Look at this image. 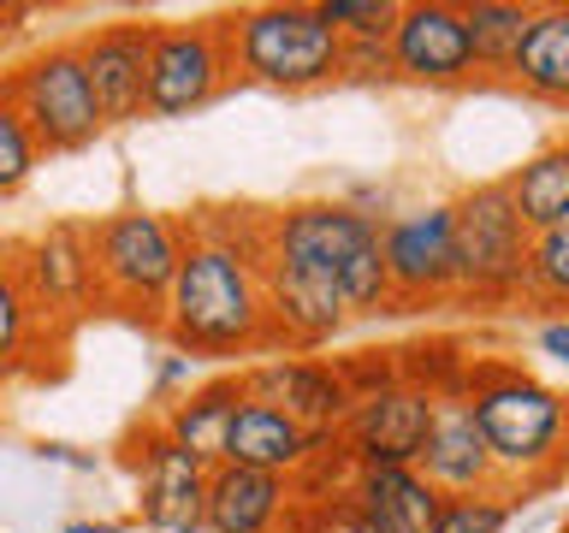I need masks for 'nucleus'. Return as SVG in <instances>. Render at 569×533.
Here are the masks:
<instances>
[{
	"mask_svg": "<svg viewBox=\"0 0 569 533\" xmlns=\"http://www.w3.org/2000/svg\"><path fill=\"white\" fill-rule=\"evenodd\" d=\"M18 273H24L36 309L60 326L96 309V249H89V225L83 220H53L18 249Z\"/></svg>",
	"mask_w": 569,
	"mask_h": 533,
	"instance_id": "obj_12",
	"label": "nucleus"
},
{
	"mask_svg": "<svg viewBox=\"0 0 569 533\" xmlns=\"http://www.w3.org/2000/svg\"><path fill=\"white\" fill-rule=\"evenodd\" d=\"M66 344H71V326L36 309L24 273H18V243H0V385L60 373Z\"/></svg>",
	"mask_w": 569,
	"mask_h": 533,
	"instance_id": "obj_16",
	"label": "nucleus"
},
{
	"mask_svg": "<svg viewBox=\"0 0 569 533\" xmlns=\"http://www.w3.org/2000/svg\"><path fill=\"white\" fill-rule=\"evenodd\" d=\"M540 350L551 355V362L569 368V314H563V320H546V326H540Z\"/></svg>",
	"mask_w": 569,
	"mask_h": 533,
	"instance_id": "obj_30",
	"label": "nucleus"
},
{
	"mask_svg": "<svg viewBox=\"0 0 569 533\" xmlns=\"http://www.w3.org/2000/svg\"><path fill=\"white\" fill-rule=\"evenodd\" d=\"M261 220L256 208H202L160 309V332L184 355H249L273 350L261 284Z\"/></svg>",
	"mask_w": 569,
	"mask_h": 533,
	"instance_id": "obj_1",
	"label": "nucleus"
},
{
	"mask_svg": "<svg viewBox=\"0 0 569 533\" xmlns=\"http://www.w3.org/2000/svg\"><path fill=\"white\" fill-rule=\"evenodd\" d=\"M510 527V504L498 492H462V497H439L427 533H505Z\"/></svg>",
	"mask_w": 569,
	"mask_h": 533,
	"instance_id": "obj_26",
	"label": "nucleus"
},
{
	"mask_svg": "<svg viewBox=\"0 0 569 533\" xmlns=\"http://www.w3.org/2000/svg\"><path fill=\"white\" fill-rule=\"evenodd\" d=\"M36 160H42V149H36V137L24 131V119H18V107L0 95V195H18L36 178Z\"/></svg>",
	"mask_w": 569,
	"mask_h": 533,
	"instance_id": "obj_28",
	"label": "nucleus"
},
{
	"mask_svg": "<svg viewBox=\"0 0 569 533\" xmlns=\"http://www.w3.org/2000/svg\"><path fill=\"white\" fill-rule=\"evenodd\" d=\"M249 398L243 373H220V380L184 391L167 415H154V426L167 433L184 456H196L202 469H220L226 462V433H231V415H238V403Z\"/></svg>",
	"mask_w": 569,
	"mask_h": 533,
	"instance_id": "obj_21",
	"label": "nucleus"
},
{
	"mask_svg": "<svg viewBox=\"0 0 569 533\" xmlns=\"http://www.w3.org/2000/svg\"><path fill=\"white\" fill-rule=\"evenodd\" d=\"M558 533H569V522H563V527H558Z\"/></svg>",
	"mask_w": 569,
	"mask_h": 533,
	"instance_id": "obj_33",
	"label": "nucleus"
},
{
	"mask_svg": "<svg viewBox=\"0 0 569 533\" xmlns=\"http://www.w3.org/2000/svg\"><path fill=\"white\" fill-rule=\"evenodd\" d=\"M516 213H522L528 231H551V225H569V142H551L533 160H522L510 178H505Z\"/></svg>",
	"mask_w": 569,
	"mask_h": 533,
	"instance_id": "obj_23",
	"label": "nucleus"
},
{
	"mask_svg": "<svg viewBox=\"0 0 569 533\" xmlns=\"http://www.w3.org/2000/svg\"><path fill=\"white\" fill-rule=\"evenodd\" d=\"M243 385L256 403H273L279 415L309 426L315 439H332L338 421H345L350 403H356L345 368L320 362V355H273V362H256V368H243Z\"/></svg>",
	"mask_w": 569,
	"mask_h": 533,
	"instance_id": "obj_14",
	"label": "nucleus"
},
{
	"mask_svg": "<svg viewBox=\"0 0 569 533\" xmlns=\"http://www.w3.org/2000/svg\"><path fill=\"white\" fill-rule=\"evenodd\" d=\"M386 53H391V78H409V83H427V89H451V83L475 78L462 7H451V0L398 7V24H391Z\"/></svg>",
	"mask_w": 569,
	"mask_h": 533,
	"instance_id": "obj_13",
	"label": "nucleus"
},
{
	"mask_svg": "<svg viewBox=\"0 0 569 533\" xmlns=\"http://www.w3.org/2000/svg\"><path fill=\"white\" fill-rule=\"evenodd\" d=\"M462 403L487 439L498 474H522V486H551L569 469V398L533 380L516 362L469 355L462 368Z\"/></svg>",
	"mask_w": 569,
	"mask_h": 533,
	"instance_id": "obj_2",
	"label": "nucleus"
},
{
	"mask_svg": "<svg viewBox=\"0 0 569 533\" xmlns=\"http://www.w3.org/2000/svg\"><path fill=\"white\" fill-rule=\"evenodd\" d=\"M226 42H231V78L261 83V89L302 95V89L345 78V42L320 18V7H302V0H273V7L231 12Z\"/></svg>",
	"mask_w": 569,
	"mask_h": 533,
	"instance_id": "obj_5",
	"label": "nucleus"
},
{
	"mask_svg": "<svg viewBox=\"0 0 569 533\" xmlns=\"http://www.w3.org/2000/svg\"><path fill=\"white\" fill-rule=\"evenodd\" d=\"M0 95L18 107V119H24V131L36 137L42 154H78L107 131L101 107L89 95L78 42H48L12 71H0Z\"/></svg>",
	"mask_w": 569,
	"mask_h": 533,
	"instance_id": "obj_7",
	"label": "nucleus"
},
{
	"mask_svg": "<svg viewBox=\"0 0 569 533\" xmlns=\"http://www.w3.org/2000/svg\"><path fill=\"white\" fill-rule=\"evenodd\" d=\"M380 255H386V279H391V314H421L433 302H451L457 291L451 202L380 220Z\"/></svg>",
	"mask_w": 569,
	"mask_h": 533,
	"instance_id": "obj_10",
	"label": "nucleus"
},
{
	"mask_svg": "<svg viewBox=\"0 0 569 533\" xmlns=\"http://www.w3.org/2000/svg\"><path fill=\"white\" fill-rule=\"evenodd\" d=\"M528 243L533 231L516 213L505 178L498 184H475L451 202V266H457V302L475 309H505L522 296L528 279Z\"/></svg>",
	"mask_w": 569,
	"mask_h": 533,
	"instance_id": "obj_6",
	"label": "nucleus"
},
{
	"mask_svg": "<svg viewBox=\"0 0 569 533\" xmlns=\"http://www.w3.org/2000/svg\"><path fill=\"white\" fill-rule=\"evenodd\" d=\"M439 492L416 469H350L332 522L345 533H427Z\"/></svg>",
	"mask_w": 569,
	"mask_h": 533,
	"instance_id": "obj_17",
	"label": "nucleus"
},
{
	"mask_svg": "<svg viewBox=\"0 0 569 533\" xmlns=\"http://www.w3.org/2000/svg\"><path fill=\"white\" fill-rule=\"evenodd\" d=\"M522 296L533 302V309H563L569 314V225L533 231Z\"/></svg>",
	"mask_w": 569,
	"mask_h": 533,
	"instance_id": "obj_25",
	"label": "nucleus"
},
{
	"mask_svg": "<svg viewBox=\"0 0 569 533\" xmlns=\"http://www.w3.org/2000/svg\"><path fill=\"white\" fill-rule=\"evenodd\" d=\"M528 24H533V7H522V0H469V7H462L469 53H475V66H487V71H510Z\"/></svg>",
	"mask_w": 569,
	"mask_h": 533,
	"instance_id": "obj_24",
	"label": "nucleus"
},
{
	"mask_svg": "<svg viewBox=\"0 0 569 533\" xmlns=\"http://www.w3.org/2000/svg\"><path fill=\"white\" fill-rule=\"evenodd\" d=\"M131 469H137V515L149 533H202L208 527V474L213 469L184 456L154 421H142V433H131Z\"/></svg>",
	"mask_w": 569,
	"mask_h": 533,
	"instance_id": "obj_11",
	"label": "nucleus"
},
{
	"mask_svg": "<svg viewBox=\"0 0 569 533\" xmlns=\"http://www.w3.org/2000/svg\"><path fill=\"white\" fill-rule=\"evenodd\" d=\"M261 249L302 266H320L350 320L391 314V279L380 255V213H362L350 202H291L261 220Z\"/></svg>",
	"mask_w": 569,
	"mask_h": 533,
	"instance_id": "obj_3",
	"label": "nucleus"
},
{
	"mask_svg": "<svg viewBox=\"0 0 569 533\" xmlns=\"http://www.w3.org/2000/svg\"><path fill=\"white\" fill-rule=\"evenodd\" d=\"M345 78H391L386 42H345Z\"/></svg>",
	"mask_w": 569,
	"mask_h": 533,
	"instance_id": "obj_29",
	"label": "nucleus"
},
{
	"mask_svg": "<svg viewBox=\"0 0 569 533\" xmlns=\"http://www.w3.org/2000/svg\"><path fill=\"white\" fill-rule=\"evenodd\" d=\"M510 78L533 101L569 107V7H533V24L510 60Z\"/></svg>",
	"mask_w": 569,
	"mask_h": 533,
	"instance_id": "obj_22",
	"label": "nucleus"
},
{
	"mask_svg": "<svg viewBox=\"0 0 569 533\" xmlns=\"http://www.w3.org/2000/svg\"><path fill=\"white\" fill-rule=\"evenodd\" d=\"M60 533H119V522H66Z\"/></svg>",
	"mask_w": 569,
	"mask_h": 533,
	"instance_id": "obj_31",
	"label": "nucleus"
},
{
	"mask_svg": "<svg viewBox=\"0 0 569 533\" xmlns=\"http://www.w3.org/2000/svg\"><path fill=\"white\" fill-rule=\"evenodd\" d=\"M427 426H433V398L409 385L391 362L386 373L356 385L350 415L332 433V456L345 469H416Z\"/></svg>",
	"mask_w": 569,
	"mask_h": 533,
	"instance_id": "obj_8",
	"label": "nucleus"
},
{
	"mask_svg": "<svg viewBox=\"0 0 569 533\" xmlns=\"http://www.w3.org/2000/svg\"><path fill=\"white\" fill-rule=\"evenodd\" d=\"M231 83H238V78H231L226 18H196V24H154L142 119H184V113H196V107L220 101Z\"/></svg>",
	"mask_w": 569,
	"mask_h": 533,
	"instance_id": "obj_9",
	"label": "nucleus"
},
{
	"mask_svg": "<svg viewBox=\"0 0 569 533\" xmlns=\"http://www.w3.org/2000/svg\"><path fill=\"white\" fill-rule=\"evenodd\" d=\"M119 533H142V527H119Z\"/></svg>",
	"mask_w": 569,
	"mask_h": 533,
	"instance_id": "obj_32",
	"label": "nucleus"
},
{
	"mask_svg": "<svg viewBox=\"0 0 569 533\" xmlns=\"http://www.w3.org/2000/svg\"><path fill=\"white\" fill-rule=\"evenodd\" d=\"M327 444L332 439H315L309 426H297L291 415H279L273 403L243 398L238 415H231V433H226V462H231V469L302 480L320 456H327Z\"/></svg>",
	"mask_w": 569,
	"mask_h": 533,
	"instance_id": "obj_19",
	"label": "nucleus"
},
{
	"mask_svg": "<svg viewBox=\"0 0 569 533\" xmlns=\"http://www.w3.org/2000/svg\"><path fill=\"white\" fill-rule=\"evenodd\" d=\"M320 18L338 30V42H391L398 7L391 0H320Z\"/></svg>",
	"mask_w": 569,
	"mask_h": 533,
	"instance_id": "obj_27",
	"label": "nucleus"
},
{
	"mask_svg": "<svg viewBox=\"0 0 569 533\" xmlns=\"http://www.w3.org/2000/svg\"><path fill=\"white\" fill-rule=\"evenodd\" d=\"M297 480L256 474V469H220L208 474V527L202 533H279L284 515L297 510Z\"/></svg>",
	"mask_w": 569,
	"mask_h": 533,
	"instance_id": "obj_20",
	"label": "nucleus"
},
{
	"mask_svg": "<svg viewBox=\"0 0 569 533\" xmlns=\"http://www.w3.org/2000/svg\"><path fill=\"white\" fill-rule=\"evenodd\" d=\"M416 474L433 486L439 497H462V492H492L498 486V462L480 439V426L462 403V391H445L433 398V426L421 439V456H416Z\"/></svg>",
	"mask_w": 569,
	"mask_h": 533,
	"instance_id": "obj_18",
	"label": "nucleus"
},
{
	"mask_svg": "<svg viewBox=\"0 0 569 533\" xmlns=\"http://www.w3.org/2000/svg\"><path fill=\"white\" fill-rule=\"evenodd\" d=\"M190 243V220L160 208H119L89 225V249H96V309L160 326L167 291L178 279Z\"/></svg>",
	"mask_w": 569,
	"mask_h": 533,
	"instance_id": "obj_4",
	"label": "nucleus"
},
{
	"mask_svg": "<svg viewBox=\"0 0 569 533\" xmlns=\"http://www.w3.org/2000/svg\"><path fill=\"white\" fill-rule=\"evenodd\" d=\"M149 48H154L149 18H119V24H96L89 36H78V60H83V78H89V95L101 107V124L142 119Z\"/></svg>",
	"mask_w": 569,
	"mask_h": 533,
	"instance_id": "obj_15",
	"label": "nucleus"
}]
</instances>
